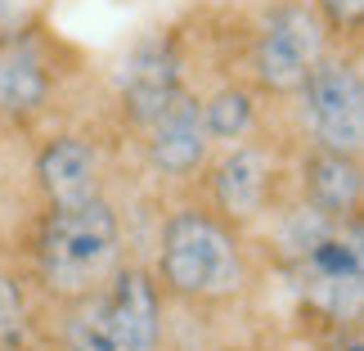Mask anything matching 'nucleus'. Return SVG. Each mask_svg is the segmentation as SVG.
<instances>
[{"mask_svg":"<svg viewBox=\"0 0 364 351\" xmlns=\"http://www.w3.org/2000/svg\"><path fill=\"white\" fill-rule=\"evenodd\" d=\"M149 271L166 306L230 311L257 288V248L243 230L220 221L198 194H180L162 212Z\"/></svg>","mask_w":364,"mask_h":351,"instance_id":"obj_1","label":"nucleus"},{"mask_svg":"<svg viewBox=\"0 0 364 351\" xmlns=\"http://www.w3.org/2000/svg\"><path fill=\"white\" fill-rule=\"evenodd\" d=\"M261 234H270V248L306 315L324 329L364 325V216L324 221L288 199Z\"/></svg>","mask_w":364,"mask_h":351,"instance_id":"obj_2","label":"nucleus"},{"mask_svg":"<svg viewBox=\"0 0 364 351\" xmlns=\"http://www.w3.org/2000/svg\"><path fill=\"white\" fill-rule=\"evenodd\" d=\"M131 261L126 221L113 194L73 207H41L27 239V284L41 306H68L104 288Z\"/></svg>","mask_w":364,"mask_h":351,"instance_id":"obj_3","label":"nucleus"},{"mask_svg":"<svg viewBox=\"0 0 364 351\" xmlns=\"http://www.w3.org/2000/svg\"><path fill=\"white\" fill-rule=\"evenodd\" d=\"M166 306L149 261H126L90 298L54 306V351H166L171 329Z\"/></svg>","mask_w":364,"mask_h":351,"instance_id":"obj_4","label":"nucleus"},{"mask_svg":"<svg viewBox=\"0 0 364 351\" xmlns=\"http://www.w3.org/2000/svg\"><path fill=\"white\" fill-rule=\"evenodd\" d=\"M288 158L292 153L265 135L234 140L220 145L207 158L193 194L212 207L220 221H230L234 230H243L247 239H257L270 216L288 203Z\"/></svg>","mask_w":364,"mask_h":351,"instance_id":"obj_5","label":"nucleus"},{"mask_svg":"<svg viewBox=\"0 0 364 351\" xmlns=\"http://www.w3.org/2000/svg\"><path fill=\"white\" fill-rule=\"evenodd\" d=\"M333 46H342V41L324 27L311 0H265L247 32L243 77L270 108H284L292 90L306 81V73Z\"/></svg>","mask_w":364,"mask_h":351,"instance_id":"obj_6","label":"nucleus"},{"mask_svg":"<svg viewBox=\"0 0 364 351\" xmlns=\"http://www.w3.org/2000/svg\"><path fill=\"white\" fill-rule=\"evenodd\" d=\"M297 145L364 158V63L355 46H333L284 104Z\"/></svg>","mask_w":364,"mask_h":351,"instance_id":"obj_7","label":"nucleus"},{"mask_svg":"<svg viewBox=\"0 0 364 351\" xmlns=\"http://www.w3.org/2000/svg\"><path fill=\"white\" fill-rule=\"evenodd\" d=\"M185 86H193V81L180 36L166 27L135 36L113 63V108L122 131L135 140Z\"/></svg>","mask_w":364,"mask_h":351,"instance_id":"obj_8","label":"nucleus"},{"mask_svg":"<svg viewBox=\"0 0 364 351\" xmlns=\"http://www.w3.org/2000/svg\"><path fill=\"white\" fill-rule=\"evenodd\" d=\"M32 189L41 207H73L113 194L108 145L86 126H54L32 149Z\"/></svg>","mask_w":364,"mask_h":351,"instance_id":"obj_9","label":"nucleus"},{"mask_svg":"<svg viewBox=\"0 0 364 351\" xmlns=\"http://www.w3.org/2000/svg\"><path fill=\"white\" fill-rule=\"evenodd\" d=\"M135 149H139L144 172L158 180V185L180 189V194H193V185H198L207 158L216 153L212 135H207V122H203L198 86H185V90H180L176 100L135 135Z\"/></svg>","mask_w":364,"mask_h":351,"instance_id":"obj_10","label":"nucleus"},{"mask_svg":"<svg viewBox=\"0 0 364 351\" xmlns=\"http://www.w3.org/2000/svg\"><path fill=\"white\" fill-rule=\"evenodd\" d=\"M63 68L59 50L36 27H5L0 32V122L32 126L59 100Z\"/></svg>","mask_w":364,"mask_h":351,"instance_id":"obj_11","label":"nucleus"},{"mask_svg":"<svg viewBox=\"0 0 364 351\" xmlns=\"http://www.w3.org/2000/svg\"><path fill=\"white\" fill-rule=\"evenodd\" d=\"M288 199L311 207L324 221H360L364 216V158L333 149L297 145L288 158Z\"/></svg>","mask_w":364,"mask_h":351,"instance_id":"obj_12","label":"nucleus"},{"mask_svg":"<svg viewBox=\"0 0 364 351\" xmlns=\"http://www.w3.org/2000/svg\"><path fill=\"white\" fill-rule=\"evenodd\" d=\"M198 100H203L207 135H212L216 149L234 145V140L265 135V113H270V104L252 90L247 77H220L212 86H198Z\"/></svg>","mask_w":364,"mask_h":351,"instance_id":"obj_13","label":"nucleus"},{"mask_svg":"<svg viewBox=\"0 0 364 351\" xmlns=\"http://www.w3.org/2000/svg\"><path fill=\"white\" fill-rule=\"evenodd\" d=\"M36 293L27 284L23 266L0 261V347H36L41 320H36Z\"/></svg>","mask_w":364,"mask_h":351,"instance_id":"obj_14","label":"nucleus"},{"mask_svg":"<svg viewBox=\"0 0 364 351\" xmlns=\"http://www.w3.org/2000/svg\"><path fill=\"white\" fill-rule=\"evenodd\" d=\"M315 14L324 19V27L342 46H355L360 41V27H364V0H311Z\"/></svg>","mask_w":364,"mask_h":351,"instance_id":"obj_15","label":"nucleus"},{"mask_svg":"<svg viewBox=\"0 0 364 351\" xmlns=\"http://www.w3.org/2000/svg\"><path fill=\"white\" fill-rule=\"evenodd\" d=\"M315 351H364V325H346V329H324Z\"/></svg>","mask_w":364,"mask_h":351,"instance_id":"obj_16","label":"nucleus"},{"mask_svg":"<svg viewBox=\"0 0 364 351\" xmlns=\"http://www.w3.org/2000/svg\"><path fill=\"white\" fill-rule=\"evenodd\" d=\"M0 351H36V347H0Z\"/></svg>","mask_w":364,"mask_h":351,"instance_id":"obj_17","label":"nucleus"},{"mask_svg":"<svg viewBox=\"0 0 364 351\" xmlns=\"http://www.w3.org/2000/svg\"><path fill=\"white\" fill-rule=\"evenodd\" d=\"M265 351H297V347H265Z\"/></svg>","mask_w":364,"mask_h":351,"instance_id":"obj_18","label":"nucleus"}]
</instances>
